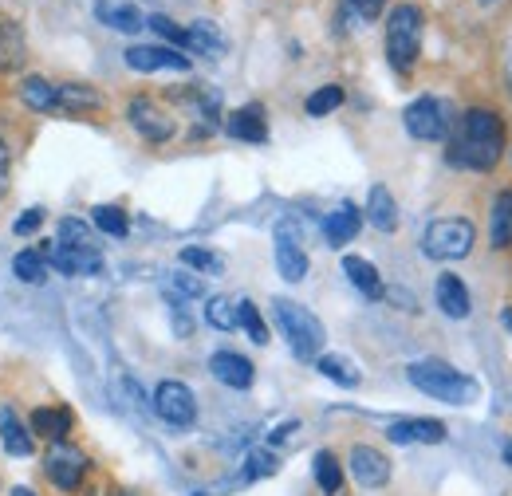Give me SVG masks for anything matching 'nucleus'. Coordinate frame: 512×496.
I'll use <instances>...</instances> for the list:
<instances>
[{
  "label": "nucleus",
  "mask_w": 512,
  "mask_h": 496,
  "mask_svg": "<svg viewBox=\"0 0 512 496\" xmlns=\"http://www.w3.org/2000/svg\"><path fill=\"white\" fill-rule=\"evenodd\" d=\"M505 154V119L489 107L465 111L449 130V162L461 170H493Z\"/></svg>",
  "instance_id": "1"
},
{
  "label": "nucleus",
  "mask_w": 512,
  "mask_h": 496,
  "mask_svg": "<svg viewBox=\"0 0 512 496\" xmlns=\"http://www.w3.org/2000/svg\"><path fill=\"white\" fill-rule=\"evenodd\" d=\"M406 378L426 398H438V402H449V406H469L477 398V382L469 374H461L457 367L442 363V359H418V363H410Z\"/></svg>",
  "instance_id": "2"
},
{
  "label": "nucleus",
  "mask_w": 512,
  "mask_h": 496,
  "mask_svg": "<svg viewBox=\"0 0 512 496\" xmlns=\"http://www.w3.org/2000/svg\"><path fill=\"white\" fill-rule=\"evenodd\" d=\"M272 319H276L280 335L288 339V347H292V355H296L300 363L320 359L323 343H327V331H323V323L304 308V304H296V300H280V296H276V300H272Z\"/></svg>",
  "instance_id": "3"
},
{
  "label": "nucleus",
  "mask_w": 512,
  "mask_h": 496,
  "mask_svg": "<svg viewBox=\"0 0 512 496\" xmlns=\"http://www.w3.org/2000/svg\"><path fill=\"white\" fill-rule=\"evenodd\" d=\"M422 12L414 4H394L386 16V60L398 75L414 71V63L422 56Z\"/></svg>",
  "instance_id": "4"
},
{
  "label": "nucleus",
  "mask_w": 512,
  "mask_h": 496,
  "mask_svg": "<svg viewBox=\"0 0 512 496\" xmlns=\"http://www.w3.org/2000/svg\"><path fill=\"white\" fill-rule=\"evenodd\" d=\"M402 123L410 130V138H418V142H442L449 138V130H453V107H449L446 99H434V95H422V99H414L406 111H402Z\"/></svg>",
  "instance_id": "5"
},
{
  "label": "nucleus",
  "mask_w": 512,
  "mask_h": 496,
  "mask_svg": "<svg viewBox=\"0 0 512 496\" xmlns=\"http://www.w3.org/2000/svg\"><path fill=\"white\" fill-rule=\"evenodd\" d=\"M473 225L465 221V217H442V221H434L430 229H426V237H422V252L430 256V260H465L469 256V248H473Z\"/></svg>",
  "instance_id": "6"
},
{
  "label": "nucleus",
  "mask_w": 512,
  "mask_h": 496,
  "mask_svg": "<svg viewBox=\"0 0 512 496\" xmlns=\"http://www.w3.org/2000/svg\"><path fill=\"white\" fill-rule=\"evenodd\" d=\"M154 414L166 422V426H174V430H186L197 422V398H193V390L186 382H162L158 390H154Z\"/></svg>",
  "instance_id": "7"
},
{
  "label": "nucleus",
  "mask_w": 512,
  "mask_h": 496,
  "mask_svg": "<svg viewBox=\"0 0 512 496\" xmlns=\"http://www.w3.org/2000/svg\"><path fill=\"white\" fill-rule=\"evenodd\" d=\"M272 241H276V268H280V276L288 284H300L308 276V252H304V237H300L296 221H280Z\"/></svg>",
  "instance_id": "8"
},
{
  "label": "nucleus",
  "mask_w": 512,
  "mask_h": 496,
  "mask_svg": "<svg viewBox=\"0 0 512 496\" xmlns=\"http://www.w3.org/2000/svg\"><path fill=\"white\" fill-rule=\"evenodd\" d=\"M127 119H130V126L146 138V142H170L174 138V119L154 103V99H130V107H127Z\"/></svg>",
  "instance_id": "9"
},
{
  "label": "nucleus",
  "mask_w": 512,
  "mask_h": 496,
  "mask_svg": "<svg viewBox=\"0 0 512 496\" xmlns=\"http://www.w3.org/2000/svg\"><path fill=\"white\" fill-rule=\"evenodd\" d=\"M44 473H48V481L56 485V489H79V481H83V473H87V457L79 453V449H71L67 441L60 445H52V453H48V461H44Z\"/></svg>",
  "instance_id": "10"
},
{
  "label": "nucleus",
  "mask_w": 512,
  "mask_h": 496,
  "mask_svg": "<svg viewBox=\"0 0 512 496\" xmlns=\"http://www.w3.org/2000/svg\"><path fill=\"white\" fill-rule=\"evenodd\" d=\"M127 67L130 71H142V75H150V71H190V60L178 48L134 44V48H127Z\"/></svg>",
  "instance_id": "11"
},
{
  "label": "nucleus",
  "mask_w": 512,
  "mask_h": 496,
  "mask_svg": "<svg viewBox=\"0 0 512 496\" xmlns=\"http://www.w3.org/2000/svg\"><path fill=\"white\" fill-rule=\"evenodd\" d=\"M48 268L64 272V276H95L103 272V256L99 248H67V245H44Z\"/></svg>",
  "instance_id": "12"
},
{
  "label": "nucleus",
  "mask_w": 512,
  "mask_h": 496,
  "mask_svg": "<svg viewBox=\"0 0 512 496\" xmlns=\"http://www.w3.org/2000/svg\"><path fill=\"white\" fill-rule=\"evenodd\" d=\"M351 477L363 485V489H383L390 481V461L386 453L371 449V445H355L351 449Z\"/></svg>",
  "instance_id": "13"
},
{
  "label": "nucleus",
  "mask_w": 512,
  "mask_h": 496,
  "mask_svg": "<svg viewBox=\"0 0 512 496\" xmlns=\"http://www.w3.org/2000/svg\"><path fill=\"white\" fill-rule=\"evenodd\" d=\"M209 374L221 382V386H229V390H249L253 386V363L245 359V355H237V351H217L213 359H209Z\"/></svg>",
  "instance_id": "14"
},
{
  "label": "nucleus",
  "mask_w": 512,
  "mask_h": 496,
  "mask_svg": "<svg viewBox=\"0 0 512 496\" xmlns=\"http://www.w3.org/2000/svg\"><path fill=\"white\" fill-rule=\"evenodd\" d=\"M386 437L394 445H438V441H446V426L434 418H402L386 430Z\"/></svg>",
  "instance_id": "15"
},
{
  "label": "nucleus",
  "mask_w": 512,
  "mask_h": 496,
  "mask_svg": "<svg viewBox=\"0 0 512 496\" xmlns=\"http://www.w3.org/2000/svg\"><path fill=\"white\" fill-rule=\"evenodd\" d=\"M359 229H363V213H359L351 201H343L335 213L323 217V237H327V245L331 248L351 245V241L359 237Z\"/></svg>",
  "instance_id": "16"
},
{
  "label": "nucleus",
  "mask_w": 512,
  "mask_h": 496,
  "mask_svg": "<svg viewBox=\"0 0 512 496\" xmlns=\"http://www.w3.org/2000/svg\"><path fill=\"white\" fill-rule=\"evenodd\" d=\"M434 300H438V308L446 311L449 319H465V315L473 311V300H469L465 280L453 276V272H442V276H438V284H434Z\"/></svg>",
  "instance_id": "17"
},
{
  "label": "nucleus",
  "mask_w": 512,
  "mask_h": 496,
  "mask_svg": "<svg viewBox=\"0 0 512 496\" xmlns=\"http://www.w3.org/2000/svg\"><path fill=\"white\" fill-rule=\"evenodd\" d=\"M20 103L36 115H56L60 111V87L48 83L44 75H28V79H20Z\"/></svg>",
  "instance_id": "18"
},
{
  "label": "nucleus",
  "mask_w": 512,
  "mask_h": 496,
  "mask_svg": "<svg viewBox=\"0 0 512 496\" xmlns=\"http://www.w3.org/2000/svg\"><path fill=\"white\" fill-rule=\"evenodd\" d=\"M225 130L237 142H268V115H264L260 103H249V107H241V111L229 115Z\"/></svg>",
  "instance_id": "19"
},
{
  "label": "nucleus",
  "mask_w": 512,
  "mask_h": 496,
  "mask_svg": "<svg viewBox=\"0 0 512 496\" xmlns=\"http://www.w3.org/2000/svg\"><path fill=\"white\" fill-rule=\"evenodd\" d=\"M71 426H75V418H71L67 406H40V410L32 414V434L44 437V441H52V445L67 441Z\"/></svg>",
  "instance_id": "20"
},
{
  "label": "nucleus",
  "mask_w": 512,
  "mask_h": 496,
  "mask_svg": "<svg viewBox=\"0 0 512 496\" xmlns=\"http://www.w3.org/2000/svg\"><path fill=\"white\" fill-rule=\"evenodd\" d=\"M95 16H99V24H107V28H115V32H123V36H134V32H142V12L134 8V4H115V0H99L95 4Z\"/></svg>",
  "instance_id": "21"
},
{
  "label": "nucleus",
  "mask_w": 512,
  "mask_h": 496,
  "mask_svg": "<svg viewBox=\"0 0 512 496\" xmlns=\"http://www.w3.org/2000/svg\"><path fill=\"white\" fill-rule=\"evenodd\" d=\"M343 272H347V280L355 284V292H363L367 300H379V296H383V276H379V268H375L371 260H363V256H343Z\"/></svg>",
  "instance_id": "22"
},
{
  "label": "nucleus",
  "mask_w": 512,
  "mask_h": 496,
  "mask_svg": "<svg viewBox=\"0 0 512 496\" xmlns=\"http://www.w3.org/2000/svg\"><path fill=\"white\" fill-rule=\"evenodd\" d=\"M0 445L8 457H32V449H36V441L16 418V410H0Z\"/></svg>",
  "instance_id": "23"
},
{
  "label": "nucleus",
  "mask_w": 512,
  "mask_h": 496,
  "mask_svg": "<svg viewBox=\"0 0 512 496\" xmlns=\"http://www.w3.org/2000/svg\"><path fill=\"white\" fill-rule=\"evenodd\" d=\"M367 221L379 233H394L398 229V205H394V197H390L386 186H371V193H367Z\"/></svg>",
  "instance_id": "24"
},
{
  "label": "nucleus",
  "mask_w": 512,
  "mask_h": 496,
  "mask_svg": "<svg viewBox=\"0 0 512 496\" xmlns=\"http://www.w3.org/2000/svg\"><path fill=\"white\" fill-rule=\"evenodd\" d=\"M24 60H28V48H24L20 24L0 16V71H16V67H24Z\"/></svg>",
  "instance_id": "25"
},
{
  "label": "nucleus",
  "mask_w": 512,
  "mask_h": 496,
  "mask_svg": "<svg viewBox=\"0 0 512 496\" xmlns=\"http://www.w3.org/2000/svg\"><path fill=\"white\" fill-rule=\"evenodd\" d=\"M12 276L24 280V284H44V280H48V256H44V245L16 252V256H12Z\"/></svg>",
  "instance_id": "26"
},
{
  "label": "nucleus",
  "mask_w": 512,
  "mask_h": 496,
  "mask_svg": "<svg viewBox=\"0 0 512 496\" xmlns=\"http://www.w3.org/2000/svg\"><path fill=\"white\" fill-rule=\"evenodd\" d=\"M489 241H493V248H509L512 245V189L497 193V201H493V217H489Z\"/></svg>",
  "instance_id": "27"
},
{
  "label": "nucleus",
  "mask_w": 512,
  "mask_h": 496,
  "mask_svg": "<svg viewBox=\"0 0 512 496\" xmlns=\"http://www.w3.org/2000/svg\"><path fill=\"white\" fill-rule=\"evenodd\" d=\"M316 363H320V374H327L331 382H339V386H347V390H355V386L363 382L359 367H355L351 359H343V355H320Z\"/></svg>",
  "instance_id": "28"
},
{
  "label": "nucleus",
  "mask_w": 512,
  "mask_h": 496,
  "mask_svg": "<svg viewBox=\"0 0 512 496\" xmlns=\"http://www.w3.org/2000/svg\"><path fill=\"white\" fill-rule=\"evenodd\" d=\"M91 225H95L99 233H107V237H127L130 233L127 213H123L119 205H95V209H91Z\"/></svg>",
  "instance_id": "29"
},
{
  "label": "nucleus",
  "mask_w": 512,
  "mask_h": 496,
  "mask_svg": "<svg viewBox=\"0 0 512 496\" xmlns=\"http://www.w3.org/2000/svg\"><path fill=\"white\" fill-rule=\"evenodd\" d=\"M186 36H190V52H197V56H217L225 44H221V36H217V24H209V20H197V24H190L186 28Z\"/></svg>",
  "instance_id": "30"
},
{
  "label": "nucleus",
  "mask_w": 512,
  "mask_h": 496,
  "mask_svg": "<svg viewBox=\"0 0 512 496\" xmlns=\"http://www.w3.org/2000/svg\"><path fill=\"white\" fill-rule=\"evenodd\" d=\"M312 465H316V485H320L323 493L335 496L339 489H343V469H339L335 453H327V449H323V453H316V461H312Z\"/></svg>",
  "instance_id": "31"
},
{
  "label": "nucleus",
  "mask_w": 512,
  "mask_h": 496,
  "mask_svg": "<svg viewBox=\"0 0 512 496\" xmlns=\"http://www.w3.org/2000/svg\"><path fill=\"white\" fill-rule=\"evenodd\" d=\"M343 87L339 83H327V87H320V91H312L308 95V103H304V111L312 115V119H323V115H331L335 107H343Z\"/></svg>",
  "instance_id": "32"
},
{
  "label": "nucleus",
  "mask_w": 512,
  "mask_h": 496,
  "mask_svg": "<svg viewBox=\"0 0 512 496\" xmlns=\"http://www.w3.org/2000/svg\"><path fill=\"white\" fill-rule=\"evenodd\" d=\"M99 107L103 95H95L91 87H75V83L60 87V111H99Z\"/></svg>",
  "instance_id": "33"
},
{
  "label": "nucleus",
  "mask_w": 512,
  "mask_h": 496,
  "mask_svg": "<svg viewBox=\"0 0 512 496\" xmlns=\"http://www.w3.org/2000/svg\"><path fill=\"white\" fill-rule=\"evenodd\" d=\"M205 323L217 327V331H233V327H237V304L225 300V296L205 300Z\"/></svg>",
  "instance_id": "34"
},
{
  "label": "nucleus",
  "mask_w": 512,
  "mask_h": 496,
  "mask_svg": "<svg viewBox=\"0 0 512 496\" xmlns=\"http://www.w3.org/2000/svg\"><path fill=\"white\" fill-rule=\"evenodd\" d=\"M237 327H245V331H249V339L260 343V347L268 343V323H264V315L256 311L253 300H241V304H237Z\"/></svg>",
  "instance_id": "35"
},
{
  "label": "nucleus",
  "mask_w": 512,
  "mask_h": 496,
  "mask_svg": "<svg viewBox=\"0 0 512 496\" xmlns=\"http://www.w3.org/2000/svg\"><path fill=\"white\" fill-rule=\"evenodd\" d=\"M182 264H186V268H197V272H209V276H217V272L225 268V260H221L217 252H209V248H201V245L182 248Z\"/></svg>",
  "instance_id": "36"
},
{
  "label": "nucleus",
  "mask_w": 512,
  "mask_h": 496,
  "mask_svg": "<svg viewBox=\"0 0 512 496\" xmlns=\"http://www.w3.org/2000/svg\"><path fill=\"white\" fill-rule=\"evenodd\" d=\"M56 245H67V248H99L91 241V229L83 225V221H75V217H64L60 221V237H56Z\"/></svg>",
  "instance_id": "37"
},
{
  "label": "nucleus",
  "mask_w": 512,
  "mask_h": 496,
  "mask_svg": "<svg viewBox=\"0 0 512 496\" xmlns=\"http://www.w3.org/2000/svg\"><path fill=\"white\" fill-rule=\"evenodd\" d=\"M146 24H150V28H154V32L162 36V40H170L174 48H186V44H190V36H186V28H182V24H174L170 16H150Z\"/></svg>",
  "instance_id": "38"
},
{
  "label": "nucleus",
  "mask_w": 512,
  "mask_h": 496,
  "mask_svg": "<svg viewBox=\"0 0 512 496\" xmlns=\"http://www.w3.org/2000/svg\"><path fill=\"white\" fill-rule=\"evenodd\" d=\"M339 4H343V12H347L351 20H363V24L375 20L386 8V0H339Z\"/></svg>",
  "instance_id": "39"
},
{
  "label": "nucleus",
  "mask_w": 512,
  "mask_h": 496,
  "mask_svg": "<svg viewBox=\"0 0 512 496\" xmlns=\"http://www.w3.org/2000/svg\"><path fill=\"white\" fill-rule=\"evenodd\" d=\"M170 280H174V284H170V288H166V292H174V296H178V300H197V296H201V292H205V288H201V280H193L190 272H174V276H170Z\"/></svg>",
  "instance_id": "40"
},
{
  "label": "nucleus",
  "mask_w": 512,
  "mask_h": 496,
  "mask_svg": "<svg viewBox=\"0 0 512 496\" xmlns=\"http://www.w3.org/2000/svg\"><path fill=\"white\" fill-rule=\"evenodd\" d=\"M245 469H249V477H272L276 473V457L268 449H256V453H249Z\"/></svg>",
  "instance_id": "41"
},
{
  "label": "nucleus",
  "mask_w": 512,
  "mask_h": 496,
  "mask_svg": "<svg viewBox=\"0 0 512 496\" xmlns=\"http://www.w3.org/2000/svg\"><path fill=\"white\" fill-rule=\"evenodd\" d=\"M40 225H44V209H24V213L12 221V233H16V237H32Z\"/></svg>",
  "instance_id": "42"
},
{
  "label": "nucleus",
  "mask_w": 512,
  "mask_h": 496,
  "mask_svg": "<svg viewBox=\"0 0 512 496\" xmlns=\"http://www.w3.org/2000/svg\"><path fill=\"white\" fill-rule=\"evenodd\" d=\"M4 178H8V146L0 142V182H4Z\"/></svg>",
  "instance_id": "43"
},
{
  "label": "nucleus",
  "mask_w": 512,
  "mask_h": 496,
  "mask_svg": "<svg viewBox=\"0 0 512 496\" xmlns=\"http://www.w3.org/2000/svg\"><path fill=\"white\" fill-rule=\"evenodd\" d=\"M12 496H36V493H32V489H24V485H20V489H12Z\"/></svg>",
  "instance_id": "44"
},
{
  "label": "nucleus",
  "mask_w": 512,
  "mask_h": 496,
  "mask_svg": "<svg viewBox=\"0 0 512 496\" xmlns=\"http://www.w3.org/2000/svg\"><path fill=\"white\" fill-rule=\"evenodd\" d=\"M505 461H509V465H512V441H509V445H505Z\"/></svg>",
  "instance_id": "45"
},
{
  "label": "nucleus",
  "mask_w": 512,
  "mask_h": 496,
  "mask_svg": "<svg viewBox=\"0 0 512 496\" xmlns=\"http://www.w3.org/2000/svg\"><path fill=\"white\" fill-rule=\"evenodd\" d=\"M509 83H512V48H509Z\"/></svg>",
  "instance_id": "46"
},
{
  "label": "nucleus",
  "mask_w": 512,
  "mask_h": 496,
  "mask_svg": "<svg viewBox=\"0 0 512 496\" xmlns=\"http://www.w3.org/2000/svg\"><path fill=\"white\" fill-rule=\"evenodd\" d=\"M481 4H493V0H481Z\"/></svg>",
  "instance_id": "47"
}]
</instances>
